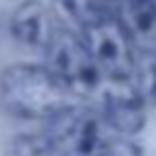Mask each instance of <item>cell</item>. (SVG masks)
<instances>
[{
    "instance_id": "6da1fadb",
    "label": "cell",
    "mask_w": 156,
    "mask_h": 156,
    "mask_svg": "<svg viewBox=\"0 0 156 156\" xmlns=\"http://www.w3.org/2000/svg\"><path fill=\"white\" fill-rule=\"evenodd\" d=\"M46 63H12L0 73V105L20 119H51L78 102Z\"/></svg>"
},
{
    "instance_id": "7a4b0ae2",
    "label": "cell",
    "mask_w": 156,
    "mask_h": 156,
    "mask_svg": "<svg viewBox=\"0 0 156 156\" xmlns=\"http://www.w3.org/2000/svg\"><path fill=\"white\" fill-rule=\"evenodd\" d=\"M44 54H46V66L63 80V85L76 98L83 100L98 93L105 76L78 29L58 27L49 46L44 49Z\"/></svg>"
},
{
    "instance_id": "3957f363",
    "label": "cell",
    "mask_w": 156,
    "mask_h": 156,
    "mask_svg": "<svg viewBox=\"0 0 156 156\" xmlns=\"http://www.w3.org/2000/svg\"><path fill=\"white\" fill-rule=\"evenodd\" d=\"M93 58L98 61L105 78H132L136 61V44L122 22L102 5V10L80 29Z\"/></svg>"
},
{
    "instance_id": "277c9868",
    "label": "cell",
    "mask_w": 156,
    "mask_h": 156,
    "mask_svg": "<svg viewBox=\"0 0 156 156\" xmlns=\"http://www.w3.org/2000/svg\"><path fill=\"white\" fill-rule=\"evenodd\" d=\"M105 129L107 124L98 107L73 102L49 119L46 136L51 139L56 156H95L107 139Z\"/></svg>"
},
{
    "instance_id": "5b68a950",
    "label": "cell",
    "mask_w": 156,
    "mask_h": 156,
    "mask_svg": "<svg viewBox=\"0 0 156 156\" xmlns=\"http://www.w3.org/2000/svg\"><path fill=\"white\" fill-rule=\"evenodd\" d=\"M98 110L107 129L124 136H134L144 129L149 102L139 93L134 78H105L98 88Z\"/></svg>"
},
{
    "instance_id": "8992f818",
    "label": "cell",
    "mask_w": 156,
    "mask_h": 156,
    "mask_svg": "<svg viewBox=\"0 0 156 156\" xmlns=\"http://www.w3.org/2000/svg\"><path fill=\"white\" fill-rule=\"evenodd\" d=\"M56 29V15L44 0H22L10 15V34L17 44L34 51H44Z\"/></svg>"
},
{
    "instance_id": "52a82bcc",
    "label": "cell",
    "mask_w": 156,
    "mask_h": 156,
    "mask_svg": "<svg viewBox=\"0 0 156 156\" xmlns=\"http://www.w3.org/2000/svg\"><path fill=\"white\" fill-rule=\"evenodd\" d=\"M102 5L122 22L136 46H156V0H105Z\"/></svg>"
},
{
    "instance_id": "ba28073f",
    "label": "cell",
    "mask_w": 156,
    "mask_h": 156,
    "mask_svg": "<svg viewBox=\"0 0 156 156\" xmlns=\"http://www.w3.org/2000/svg\"><path fill=\"white\" fill-rule=\"evenodd\" d=\"M134 83L149 107H156V46H136Z\"/></svg>"
},
{
    "instance_id": "9c48e42d",
    "label": "cell",
    "mask_w": 156,
    "mask_h": 156,
    "mask_svg": "<svg viewBox=\"0 0 156 156\" xmlns=\"http://www.w3.org/2000/svg\"><path fill=\"white\" fill-rule=\"evenodd\" d=\"M51 2H54V12L66 22V27L73 29H80L102 10L100 0H51Z\"/></svg>"
},
{
    "instance_id": "30bf717a",
    "label": "cell",
    "mask_w": 156,
    "mask_h": 156,
    "mask_svg": "<svg viewBox=\"0 0 156 156\" xmlns=\"http://www.w3.org/2000/svg\"><path fill=\"white\" fill-rule=\"evenodd\" d=\"M7 156H56L46 132H22L7 141Z\"/></svg>"
},
{
    "instance_id": "8fae6325",
    "label": "cell",
    "mask_w": 156,
    "mask_h": 156,
    "mask_svg": "<svg viewBox=\"0 0 156 156\" xmlns=\"http://www.w3.org/2000/svg\"><path fill=\"white\" fill-rule=\"evenodd\" d=\"M95 156H144V151H141V146L134 144L129 136L119 134V136H112V139L107 136V139L102 141V146L98 149Z\"/></svg>"
}]
</instances>
